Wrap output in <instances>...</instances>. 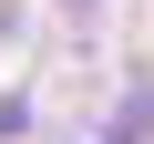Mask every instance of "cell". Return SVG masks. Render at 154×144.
<instances>
[]
</instances>
